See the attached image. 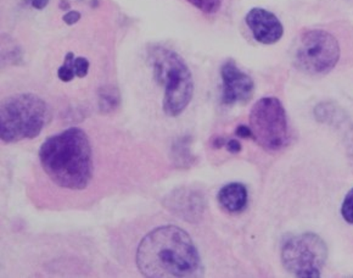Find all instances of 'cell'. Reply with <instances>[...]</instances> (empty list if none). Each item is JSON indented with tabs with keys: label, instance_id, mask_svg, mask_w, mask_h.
<instances>
[{
	"label": "cell",
	"instance_id": "21",
	"mask_svg": "<svg viewBox=\"0 0 353 278\" xmlns=\"http://www.w3.org/2000/svg\"><path fill=\"white\" fill-rule=\"evenodd\" d=\"M31 4L37 10H43L49 4V0H32Z\"/></svg>",
	"mask_w": 353,
	"mask_h": 278
},
{
	"label": "cell",
	"instance_id": "16",
	"mask_svg": "<svg viewBox=\"0 0 353 278\" xmlns=\"http://www.w3.org/2000/svg\"><path fill=\"white\" fill-rule=\"evenodd\" d=\"M341 215L347 224L353 225V188L348 192L343 199L341 205Z\"/></svg>",
	"mask_w": 353,
	"mask_h": 278
},
{
	"label": "cell",
	"instance_id": "12",
	"mask_svg": "<svg viewBox=\"0 0 353 278\" xmlns=\"http://www.w3.org/2000/svg\"><path fill=\"white\" fill-rule=\"evenodd\" d=\"M121 106V95L112 86H104L98 92V106L101 114H112Z\"/></svg>",
	"mask_w": 353,
	"mask_h": 278
},
{
	"label": "cell",
	"instance_id": "5",
	"mask_svg": "<svg viewBox=\"0 0 353 278\" xmlns=\"http://www.w3.org/2000/svg\"><path fill=\"white\" fill-rule=\"evenodd\" d=\"M250 127L254 141L267 152H281L290 143L286 111L276 97H265L254 103L250 112Z\"/></svg>",
	"mask_w": 353,
	"mask_h": 278
},
{
	"label": "cell",
	"instance_id": "3",
	"mask_svg": "<svg viewBox=\"0 0 353 278\" xmlns=\"http://www.w3.org/2000/svg\"><path fill=\"white\" fill-rule=\"evenodd\" d=\"M156 82L165 88L162 108L167 116L176 117L187 109L194 95L190 68L179 54L156 46L149 53Z\"/></svg>",
	"mask_w": 353,
	"mask_h": 278
},
{
	"label": "cell",
	"instance_id": "20",
	"mask_svg": "<svg viewBox=\"0 0 353 278\" xmlns=\"http://www.w3.org/2000/svg\"><path fill=\"white\" fill-rule=\"evenodd\" d=\"M225 146H227L228 152H232V154H238V152H241V144H240L238 139H234V138L233 139H229Z\"/></svg>",
	"mask_w": 353,
	"mask_h": 278
},
{
	"label": "cell",
	"instance_id": "19",
	"mask_svg": "<svg viewBox=\"0 0 353 278\" xmlns=\"http://www.w3.org/2000/svg\"><path fill=\"white\" fill-rule=\"evenodd\" d=\"M236 136L241 137V138H254V132L251 130V127L246 126V125H240L236 128Z\"/></svg>",
	"mask_w": 353,
	"mask_h": 278
},
{
	"label": "cell",
	"instance_id": "18",
	"mask_svg": "<svg viewBox=\"0 0 353 278\" xmlns=\"http://www.w3.org/2000/svg\"><path fill=\"white\" fill-rule=\"evenodd\" d=\"M63 20L68 26H72L81 20V14L76 10L68 11V14L63 15Z\"/></svg>",
	"mask_w": 353,
	"mask_h": 278
},
{
	"label": "cell",
	"instance_id": "14",
	"mask_svg": "<svg viewBox=\"0 0 353 278\" xmlns=\"http://www.w3.org/2000/svg\"><path fill=\"white\" fill-rule=\"evenodd\" d=\"M74 54L70 53L66 54L65 57V63L63 66H60L57 70V77L61 79L63 82H70L74 79L76 76V71H74Z\"/></svg>",
	"mask_w": 353,
	"mask_h": 278
},
{
	"label": "cell",
	"instance_id": "15",
	"mask_svg": "<svg viewBox=\"0 0 353 278\" xmlns=\"http://www.w3.org/2000/svg\"><path fill=\"white\" fill-rule=\"evenodd\" d=\"M188 1L205 14H214L221 8V0H188Z\"/></svg>",
	"mask_w": 353,
	"mask_h": 278
},
{
	"label": "cell",
	"instance_id": "1",
	"mask_svg": "<svg viewBox=\"0 0 353 278\" xmlns=\"http://www.w3.org/2000/svg\"><path fill=\"white\" fill-rule=\"evenodd\" d=\"M135 260L141 275L149 278L198 277L203 272L198 248L176 226H161L149 232L138 246Z\"/></svg>",
	"mask_w": 353,
	"mask_h": 278
},
{
	"label": "cell",
	"instance_id": "13",
	"mask_svg": "<svg viewBox=\"0 0 353 278\" xmlns=\"http://www.w3.org/2000/svg\"><path fill=\"white\" fill-rule=\"evenodd\" d=\"M172 157L174 159V163L179 168H188L192 165V155L188 137H183L173 144Z\"/></svg>",
	"mask_w": 353,
	"mask_h": 278
},
{
	"label": "cell",
	"instance_id": "8",
	"mask_svg": "<svg viewBox=\"0 0 353 278\" xmlns=\"http://www.w3.org/2000/svg\"><path fill=\"white\" fill-rule=\"evenodd\" d=\"M222 103L225 106L245 104L254 92V83L249 75L241 71L234 60H227L221 68Z\"/></svg>",
	"mask_w": 353,
	"mask_h": 278
},
{
	"label": "cell",
	"instance_id": "4",
	"mask_svg": "<svg viewBox=\"0 0 353 278\" xmlns=\"http://www.w3.org/2000/svg\"><path fill=\"white\" fill-rule=\"evenodd\" d=\"M50 120L47 103L31 93L16 95L1 101L0 138L3 143L21 142L41 135Z\"/></svg>",
	"mask_w": 353,
	"mask_h": 278
},
{
	"label": "cell",
	"instance_id": "9",
	"mask_svg": "<svg viewBox=\"0 0 353 278\" xmlns=\"http://www.w3.org/2000/svg\"><path fill=\"white\" fill-rule=\"evenodd\" d=\"M245 21L254 39L261 44H274L279 42L284 34L281 20L273 12L262 8L251 9L245 17Z\"/></svg>",
	"mask_w": 353,
	"mask_h": 278
},
{
	"label": "cell",
	"instance_id": "23",
	"mask_svg": "<svg viewBox=\"0 0 353 278\" xmlns=\"http://www.w3.org/2000/svg\"><path fill=\"white\" fill-rule=\"evenodd\" d=\"M60 9H61V10H68V9H70V3H68V0H61Z\"/></svg>",
	"mask_w": 353,
	"mask_h": 278
},
{
	"label": "cell",
	"instance_id": "22",
	"mask_svg": "<svg viewBox=\"0 0 353 278\" xmlns=\"http://www.w3.org/2000/svg\"><path fill=\"white\" fill-rule=\"evenodd\" d=\"M227 143H225V139L222 138V137H216L212 141V146L214 149H221V148L225 146Z\"/></svg>",
	"mask_w": 353,
	"mask_h": 278
},
{
	"label": "cell",
	"instance_id": "11",
	"mask_svg": "<svg viewBox=\"0 0 353 278\" xmlns=\"http://www.w3.org/2000/svg\"><path fill=\"white\" fill-rule=\"evenodd\" d=\"M249 193L244 184L232 182L225 184L219 192V204L229 212H241L248 206Z\"/></svg>",
	"mask_w": 353,
	"mask_h": 278
},
{
	"label": "cell",
	"instance_id": "7",
	"mask_svg": "<svg viewBox=\"0 0 353 278\" xmlns=\"http://www.w3.org/2000/svg\"><path fill=\"white\" fill-rule=\"evenodd\" d=\"M327 259L325 241L312 232L290 237L281 247V263L295 277H321Z\"/></svg>",
	"mask_w": 353,
	"mask_h": 278
},
{
	"label": "cell",
	"instance_id": "6",
	"mask_svg": "<svg viewBox=\"0 0 353 278\" xmlns=\"http://www.w3.org/2000/svg\"><path fill=\"white\" fill-rule=\"evenodd\" d=\"M340 54L338 39L332 33L323 30H310L297 38L292 60L302 72L323 76L338 65Z\"/></svg>",
	"mask_w": 353,
	"mask_h": 278
},
{
	"label": "cell",
	"instance_id": "2",
	"mask_svg": "<svg viewBox=\"0 0 353 278\" xmlns=\"http://www.w3.org/2000/svg\"><path fill=\"white\" fill-rule=\"evenodd\" d=\"M48 177L61 188L82 190L93 177V152L85 132L78 127L49 137L39 149Z\"/></svg>",
	"mask_w": 353,
	"mask_h": 278
},
{
	"label": "cell",
	"instance_id": "10",
	"mask_svg": "<svg viewBox=\"0 0 353 278\" xmlns=\"http://www.w3.org/2000/svg\"><path fill=\"white\" fill-rule=\"evenodd\" d=\"M163 205L173 215L183 220L196 222L203 214L205 200L200 192L192 188H178L163 200Z\"/></svg>",
	"mask_w": 353,
	"mask_h": 278
},
{
	"label": "cell",
	"instance_id": "17",
	"mask_svg": "<svg viewBox=\"0 0 353 278\" xmlns=\"http://www.w3.org/2000/svg\"><path fill=\"white\" fill-rule=\"evenodd\" d=\"M74 71H76V76L79 79L85 77L89 71L88 59L82 58V57L74 59Z\"/></svg>",
	"mask_w": 353,
	"mask_h": 278
}]
</instances>
